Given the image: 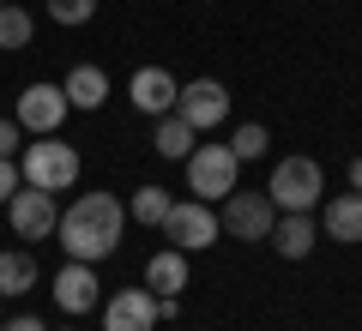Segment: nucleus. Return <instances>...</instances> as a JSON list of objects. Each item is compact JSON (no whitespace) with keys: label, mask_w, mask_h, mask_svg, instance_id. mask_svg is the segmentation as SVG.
<instances>
[{"label":"nucleus","mask_w":362,"mask_h":331,"mask_svg":"<svg viewBox=\"0 0 362 331\" xmlns=\"http://www.w3.org/2000/svg\"><path fill=\"white\" fill-rule=\"evenodd\" d=\"M54 301L66 307V313H90V307H97V271L90 265H61L54 271Z\"/></svg>","instance_id":"13"},{"label":"nucleus","mask_w":362,"mask_h":331,"mask_svg":"<svg viewBox=\"0 0 362 331\" xmlns=\"http://www.w3.org/2000/svg\"><path fill=\"white\" fill-rule=\"evenodd\" d=\"M61 247L66 259H78V265H97V259H109L121 247V229H127V205L115 199V193H78L73 205L61 211Z\"/></svg>","instance_id":"1"},{"label":"nucleus","mask_w":362,"mask_h":331,"mask_svg":"<svg viewBox=\"0 0 362 331\" xmlns=\"http://www.w3.org/2000/svg\"><path fill=\"white\" fill-rule=\"evenodd\" d=\"M127 97H133V109H145V115L157 121V115H169V109H175L181 85L163 73V66H139V73H133V85H127Z\"/></svg>","instance_id":"11"},{"label":"nucleus","mask_w":362,"mask_h":331,"mask_svg":"<svg viewBox=\"0 0 362 331\" xmlns=\"http://www.w3.org/2000/svg\"><path fill=\"white\" fill-rule=\"evenodd\" d=\"M18 145H25V127L13 115H0V157H18Z\"/></svg>","instance_id":"24"},{"label":"nucleus","mask_w":362,"mask_h":331,"mask_svg":"<svg viewBox=\"0 0 362 331\" xmlns=\"http://www.w3.org/2000/svg\"><path fill=\"white\" fill-rule=\"evenodd\" d=\"M18 187H25V175H18V157H0V205L13 199Z\"/></svg>","instance_id":"23"},{"label":"nucleus","mask_w":362,"mask_h":331,"mask_svg":"<svg viewBox=\"0 0 362 331\" xmlns=\"http://www.w3.org/2000/svg\"><path fill=\"white\" fill-rule=\"evenodd\" d=\"M266 241L278 247L284 259H308V253H314V241H320V223H314L308 211H278V223H272Z\"/></svg>","instance_id":"12"},{"label":"nucleus","mask_w":362,"mask_h":331,"mask_svg":"<svg viewBox=\"0 0 362 331\" xmlns=\"http://www.w3.org/2000/svg\"><path fill=\"white\" fill-rule=\"evenodd\" d=\"M49 18L54 25H90L97 18V0H49Z\"/></svg>","instance_id":"22"},{"label":"nucleus","mask_w":362,"mask_h":331,"mask_svg":"<svg viewBox=\"0 0 362 331\" xmlns=\"http://www.w3.org/2000/svg\"><path fill=\"white\" fill-rule=\"evenodd\" d=\"M145 289H151V295H181V289H187V253H181V247L151 253V259H145Z\"/></svg>","instance_id":"15"},{"label":"nucleus","mask_w":362,"mask_h":331,"mask_svg":"<svg viewBox=\"0 0 362 331\" xmlns=\"http://www.w3.org/2000/svg\"><path fill=\"white\" fill-rule=\"evenodd\" d=\"M0 6H6V0H0Z\"/></svg>","instance_id":"27"},{"label":"nucleus","mask_w":362,"mask_h":331,"mask_svg":"<svg viewBox=\"0 0 362 331\" xmlns=\"http://www.w3.org/2000/svg\"><path fill=\"white\" fill-rule=\"evenodd\" d=\"M157 325V295L151 289H121L103 307V331H151Z\"/></svg>","instance_id":"10"},{"label":"nucleus","mask_w":362,"mask_h":331,"mask_svg":"<svg viewBox=\"0 0 362 331\" xmlns=\"http://www.w3.org/2000/svg\"><path fill=\"white\" fill-rule=\"evenodd\" d=\"M350 187L362 193V157H350Z\"/></svg>","instance_id":"26"},{"label":"nucleus","mask_w":362,"mask_h":331,"mask_svg":"<svg viewBox=\"0 0 362 331\" xmlns=\"http://www.w3.org/2000/svg\"><path fill=\"white\" fill-rule=\"evenodd\" d=\"M218 223H223V235H235V241H266L272 223H278V205H272L266 193H230L223 211H218Z\"/></svg>","instance_id":"7"},{"label":"nucleus","mask_w":362,"mask_h":331,"mask_svg":"<svg viewBox=\"0 0 362 331\" xmlns=\"http://www.w3.org/2000/svg\"><path fill=\"white\" fill-rule=\"evenodd\" d=\"M66 102H73V109H103L109 102V73L103 66H90V61H78L73 73H66Z\"/></svg>","instance_id":"16"},{"label":"nucleus","mask_w":362,"mask_h":331,"mask_svg":"<svg viewBox=\"0 0 362 331\" xmlns=\"http://www.w3.org/2000/svg\"><path fill=\"white\" fill-rule=\"evenodd\" d=\"M266 199L278 205V211H314V205L326 199V175L314 157H284V163L272 169L266 181Z\"/></svg>","instance_id":"3"},{"label":"nucleus","mask_w":362,"mask_h":331,"mask_svg":"<svg viewBox=\"0 0 362 331\" xmlns=\"http://www.w3.org/2000/svg\"><path fill=\"white\" fill-rule=\"evenodd\" d=\"M30 13L25 6H13V0H6V6H0V49H30Z\"/></svg>","instance_id":"19"},{"label":"nucleus","mask_w":362,"mask_h":331,"mask_svg":"<svg viewBox=\"0 0 362 331\" xmlns=\"http://www.w3.org/2000/svg\"><path fill=\"white\" fill-rule=\"evenodd\" d=\"M0 331H49L37 313H18V319H0Z\"/></svg>","instance_id":"25"},{"label":"nucleus","mask_w":362,"mask_h":331,"mask_svg":"<svg viewBox=\"0 0 362 331\" xmlns=\"http://www.w3.org/2000/svg\"><path fill=\"white\" fill-rule=\"evenodd\" d=\"M175 115L187 121V127L206 139L211 127H218L223 115H230V90L218 85V78H194V85H181V97H175Z\"/></svg>","instance_id":"8"},{"label":"nucleus","mask_w":362,"mask_h":331,"mask_svg":"<svg viewBox=\"0 0 362 331\" xmlns=\"http://www.w3.org/2000/svg\"><path fill=\"white\" fill-rule=\"evenodd\" d=\"M25 289H37V259L30 253H0V301H13V295H25Z\"/></svg>","instance_id":"18"},{"label":"nucleus","mask_w":362,"mask_h":331,"mask_svg":"<svg viewBox=\"0 0 362 331\" xmlns=\"http://www.w3.org/2000/svg\"><path fill=\"white\" fill-rule=\"evenodd\" d=\"M0 211L13 217V229L25 235V241H42V235H54V223H61V205H54V193H42V187H18Z\"/></svg>","instance_id":"9"},{"label":"nucleus","mask_w":362,"mask_h":331,"mask_svg":"<svg viewBox=\"0 0 362 331\" xmlns=\"http://www.w3.org/2000/svg\"><path fill=\"white\" fill-rule=\"evenodd\" d=\"M235 151L230 145H194V151H187V187L199 193V199H230L235 193Z\"/></svg>","instance_id":"5"},{"label":"nucleus","mask_w":362,"mask_h":331,"mask_svg":"<svg viewBox=\"0 0 362 331\" xmlns=\"http://www.w3.org/2000/svg\"><path fill=\"white\" fill-rule=\"evenodd\" d=\"M18 175H25V187L66 193V187L78 181V151L61 139V133H37V145L18 151Z\"/></svg>","instance_id":"2"},{"label":"nucleus","mask_w":362,"mask_h":331,"mask_svg":"<svg viewBox=\"0 0 362 331\" xmlns=\"http://www.w3.org/2000/svg\"><path fill=\"white\" fill-rule=\"evenodd\" d=\"M169 205H175V199H169L163 187H139V193H133V205H127V217H139V223H151V229H157V223L169 217Z\"/></svg>","instance_id":"20"},{"label":"nucleus","mask_w":362,"mask_h":331,"mask_svg":"<svg viewBox=\"0 0 362 331\" xmlns=\"http://www.w3.org/2000/svg\"><path fill=\"white\" fill-rule=\"evenodd\" d=\"M320 235L326 241H362V193H338L326 199V217H320Z\"/></svg>","instance_id":"14"},{"label":"nucleus","mask_w":362,"mask_h":331,"mask_svg":"<svg viewBox=\"0 0 362 331\" xmlns=\"http://www.w3.org/2000/svg\"><path fill=\"white\" fill-rule=\"evenodd\" d=\"M157 229H163L169 247H181V253H199V247H211V241L223 235V223H218V211H211L206 199H175Z\"/></svg>","instance_id":"4"},{"label":"nucleus","mask_w":362,"mask_h":331,"mask_svg":"<svg viewBox=\"0 0 362 331\" xmlns=\"http://www.w3.org/2000/svg\"><path fill=\"white\" fill-rule=\"evenodd\" d=\"M66 115H73V102H66V90L49 85V78L25 85V90H18V102H13V121H18L25 133H61Z\"/></svg>","instance_id":"6"},{"label":"nucleus","mask_w":362,"mask_h":331,"mask_svg":"<svg viewBox=\"0 0 362 331\" xmlns=\"http://www.w3.org/2000/svg\"><path fill=\"white\" fill-rule=\"evenodd\" d=\"M230 151H235V163H254V157H266V151H272V133L259 127V121H247V127H235Z\"/></svg>","instance_id":"21"},{"label":"nucleus","mask_w":362,"mask_h":331,"mask_svg":"<svg viewBox=\"0 0 362 331\" xmlns=\"http://www.w3.org/2000/svg\"><path fill=\"white\" fill-rule=\"evenodd\" d=\"M199 145V133L187 127V121L169 109V115H157V127H151V151L157 157H175V163H187V151Z\"/></svg>","instance_id":"17"}]
</instances>
